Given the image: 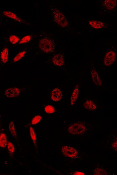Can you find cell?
Listing matches in <instances>:
<instances>
[{"label": "cell", "instance_id": "cell-1", "mask_svg": "<svg viewBox=\"0 0 117 175\" xmlns=\"http://www.w3.org/2000/svg\"><path fill=\"white\" fill-rule=\"evenodd\" d=\"M51 11L53 15L55 22L61 27H66L68 25V22L66 17L62 13L55 7H51Z\"/></svg>", "mask_w": 117, "mask_h": 175}, {"label": "cell", "instance_id": "cell-2", "mask_svg": "<svg viewBox=\"0 0 117 175\" xmlns=\"http://www.w3.org/2000/svg\"><path fill=\"white\" fill-rule=\"evenodd\" d=\"M39 47L44 52L49 53L53 51L55 49V45L50 39L44 38L40 40Z\"/></svg>", "mask_w": 117, "mask_h": 175}, {"label": "cell", "instance_id": "cell-3", "mask_svg": "<svg viewBox=\"0 0 117 175\" xmlns=\"http://www.w3.org/2000/svg\"><path fill=\"white\" fill-rule=\"evenodd\" d=\"M116 53L114 49H111L107 51L105 55L104 64L106 66H110L112 65L116 60Z\"/></svg>", "mask_w": 117, "mask_h": 175}, {"label": "cell", "instance_id": "cell-4", "mask_svg": "<svg viewBox=\"0 0 117 175\" xmlns=\"http://www.w3.org/2000/svg\"><path fill=\"white\" fill-rule=\"evenodd\" d=\"M85 130V127L81 123H76L71 125L68 128L69 132L73 135L83 133Z\"/></svg>", "mask_w": 117, "mask_h": 175}, {"label": "cell", "instance_id": "cell-5", "mask_svg": "<svg viewBox=\"0 0 117 175\" xmlns=\"http://www.w3.org/2000/svg\"><path fill=\"white\" fill-rule=\"evenodd\" d=\"M61 151L65 156L71 158H75L78 155V151L75 149L68 146H64L62 148Z\"/></svg>", "mask_w": 117, "mask_h": 175}, {"label": "cell", "instance_id": "cell-6", "mask_svg": "<svg viewBox=\"0 0 117 175\" xmlns=\"http://www.w3.org/2000/svg\"><path fill=\"white\" fill-rule=\"evenodd\" d=\"M102 7L107 12L112 11L115 8L116 6V1L112 0L103 1L102 3Z\"/></svg>", "mask_w": 117, "mask_h": 175}, {"label": "cell", "instance_id": "cell-7", "mask_svg": "<svg viewBox=\"0 0 117 175\" xmlns=\"http://www.w3.org/2000/svg\"><path fill=\"white\" fill-rule=\"evenodd\" d=\"M20 91L18 88L11 87L8 88L5 92V95L7 97L14 98L18 97L20 95Z\"/></svg>", "mask_w": 117, "mask_h": 175}, {"label": "cell", "instance_id": "cell-8", "mask_svg": "<svg viewBox=\"0 0 117 175\" xmlns=\"http://www.w3.org/2000/svg\"><path fill=\"white\" fill-rule=\"evenodd\" d=\"M62 97V94L60 89L55 88L54 89L51 93L52 99L54 101L58 102L61 100Z\"/></svg>", "mask_w": 117, "mask_h": 175}, {"label": "cell", "instance_id": "cell-9", "mask_svg": "<svg viewBox=\"0 0 117 175\" xmlns=\"http://www.w3.org/2000/svg\"><path fill=\"white\" fill-rule=\"evenodd\" d=\"M91 76L94 83L97 86H100L102 85V80L97 72L95 69H92L91 70Z\"/></svg>", "mask_w": 117, "mask_h": 175}, {"label": "cell", "instance_id": "cell-10", "mask_svg": "<svg viewBox=\"0 0 117 175\" xmlns=\"http://www.w3.org/2000/svg\"><path fill=\"white\" fill-rule=\"evenodd\" d=\"M54 65L57 66H62L64 64V58L60 54L55 55L52 59Z\"/></svg>", "mask_w": 117, "mask_h": 175}, {"label": "cell", "instance_id": "cell-11", "mask_svg": "<svg viewBox=\"0 0 117 175\" xmlns=\"http://www.w3.org/2000/svg\"><path fill=\"white\" fill-rule=\"evenodd\" d=\"M79 87L78 85L75 86L73 91L70 99L71 105L73 106L75 103L79 95Z\"/></svg>", "mask_w": 117, "mask_h": 175}, {"label": "cell", "instance_id": "cell-12", "mask_svg": "<svg viewBox=\"0 0 117 175\" xmlns=\"http://www.w3.org/2000/svg\"><path fill=\"white\" fill-rule=\"evenodd\" d=\"M89 24L95 29H100L103 28L105 26V24L101 21L90 20L89 21Z\"/></svg>", "mask_w": 117, "mask_h": 175}, {"label": "cell", "instance_id": "cell-13", "mask_svg": "<svg viewBox=\"0 0 117 175\" xmlns=\"http://www.w3.org/2000/svg\"><path fill=\"white\" fill-rule=\"evenodd\" d=\"M9 51L7 48H5L2 51L1 57L2 62L4 63H6L8 59Z\"/></svg>", "mask_w": 117, "mask_h": 175}, {"label": "cell", "instance_id": "cell-14", "mask_svg": "<svg viewBox=\"0 0 117 175\" xmlns=\"http://www.w3.org/2000/svg\"><path fill=\"white\" fill-rule=\"evenodd\" d=\"M84 107L88 110H93L97 109L96 106L93 101L89 100H87L84 104Z\"/></svg>", "mask_w": 117, "mask_h": 175}, {"label": "cell", "instance_id": "cell-15", "mask_svg": "<svg viewBox=\"0 0 117 175\" xmlns=\"http://www.w3.org/2000/svg\"><path fill=\"white\" fill-rule=\"evenodd\" d=\"M3 14L5 16L8 17L9 18L13 19V20H16L18 22H21V19L18 18L16 15L12 12L8 11H5L3 12Z\"/></svg>", "mask_w": 117, "mask_h": 175}, {"label": "cell", "instance_id": "cell-16", "mask_svg": "<svg viewBox=\"0 0 117 175\" xmlns=\"http://www.w3.org/2000/svg\"><path fill=\"white\" fill-rule=\"evenodd\" d=\"M8 142L6 135L4 133L0 134V147L5 148L7 145Z\"/></svg>", "mask_w": 117, "mask_h": 175}, {"label": "cell", "instance_id": "cell-17", "mask_svg": "<svg viewBox=\"0 0 117 175\" xmlns=\"http://www.w3.org/2000/svg\"><path fill=\"white\" fill-rule=\"evenodd\" d=\"M8 128L9 132L15 138L17 137V134L14 123L13 122L9 123Z\"/></svg>", "mask_w": 117, "mask_h": 175}, {"label": "cell", "instance_id": "cell-18", "mask_svg": "<svg viewBox=\"0 0 117 175\" xmlns=\"http://www.w3.org/2000/svg\"><path fill=\"white\" fill-rule=\"evenodd\" d=\"M7 147L9 155L11 157H12L14 155L15 151L14 146L11 142H9L7 144Z\"/></svg>", "mask_w": 117, "mask_h": 175}, {"label": "cell", "instance_id": "cell-19", "mask_svg": "<svg viewBox=\"0 0 117 175\" xmlns=\"http://www.w3.org/2000/svg\"><path fill=\"white\" fill-rule=\"evenodd\" d=\"M19 40H20V38L18 36L15 35H11L9 38V41L12 45H15L18 43Z\"/></svg>", "mask_w": 117, "mask_h": 175}, {"label": "cell", "instance_id": "cell-20", "mask_svg": "<svg viewBox=\"0 0 117 175\" xmlns=\"http://www.w3.org/2000/svg\"><path fill=\"white\" fill-rule=\"evenodd\" d=\"M45 110L46 113H49V114L54 113L55 111L54 107L50 105H48L46 106L45 107Z\"/></svg>", "mask_w": 117, "mask_h": 175}, {"label": "cell", "instance_id": "cell-21", "mask_svg": "<svg viewBox=\"0 0 117 175\" xmlns=\"http://www.w3.org/2000/svg\"><path fill=\"white\" fill-rule=\"evenodd\" d=\"M25 54V51L20 52V53H19L16 56H15L14 59H13V61H14L15 62H16L17 61L20 60L21 59L24 57Z\"/></svg>", "mask_w": 117, "mask_h": 175}, {"label": "cell", "instance_id": "cell-22", "mask_svg": "<svg viewBox=\"0 0 117 175\" xmlns=\"http://www.w3.org/2000/svg\"><path fill=\"white\" fill-rule=\"evenodd\" d=\"M30 131L31 137L32 141H33L34 144L35 145L36 143V138L35 133L34 132L33 129L32 128V127H31L30 128Z\"/></svg>", "mask_w": 117, "mask_h": 175}, {"label": "cell", "instance_id": "cell-23", "mask_svg": "<svg viewBox=\"0 0 117 175\" xmlns=\"http://www.w3.org/2000/svg\"><path fill=\"white\" fill-rule=\"evenodd\" d=\"M42 117L40 115H37L32 119V124L35 125L39 123L41 121Z\"/></svg>", "mask_w": 117, "mask_h": 175}, {"label": "cell", "instance_id": "cell-24", "mask_svg": "<svg viewBox=\"0 0 117 175\" xmlns=\"http://www.w3.org/2000/svg\"><path fill=\"white\" fill-rule=\"evenodd\" d=\"M32 39L31 36L30 35H27L25 36L20 42V44H22L27 43L29 42Z\"/></svg>", "mask_w": 117, "mask_h": 175}, {"label": "cell", "instance_id": "cell-25", "mask_svg": "<svg viewBox=\"0 0 117 175\" xmlns=\"http://www.w3.org/2000/svg\"><path fill=\"white\" fill-rule=\"evenodd\" d=\"M94 174L95 175H105L107 173L102 169H97L95 170Z\"/></svg>", "mask_w": 117, "mask_h": 175}, {"label": "cell", "instance_id": "cell-26", "mask_svg": "<svg viewBox=\"0 0 117 175\" xmlns=\"http://www.w3.org/2000/svg\"><path fill=\"white\" fill-rule=\"evenodd\" d=\"M117 141L114 142L112 145V147L113 149H114L116 151H117Z\"/></svg>", "mask_w": 117, "mask_h": 175}, {"label": "cell", "instance_id": "cell-27", "mask_svg": "<svg viewBox=\"0 0 117 175\" xmlns=\"http://www.w3.org/2000/svg\"><path fill=\"white\" fill-rule=\"evenodd\" d=\"M73 175H84V173H83L80 172H78V171H76V172L74 173Z\"/></svg>", "mask_w": 117, "mask_h": 175}]
</instances>
